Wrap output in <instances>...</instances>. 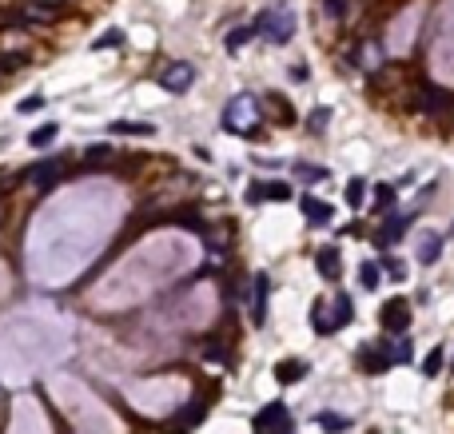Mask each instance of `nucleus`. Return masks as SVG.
Returning <instances> with one entry per match:
<instances>
[{
    "mask_svg": "<svg viewBox=\"0 0 454 434\" xmlns=\"http://www.w3.org/2000/svg\"><path fill=\"white\" fill-rule=\"evenodd\" d=\"M394 367V347L391 343H371L359 347V371L363 374H383Z\"/></svg>",
    "mask_w": 454,
    "mask_h": 434,
    "instance_id": "4",
    "label": "nucleus"
},
{
    "mask_svg": "<svg viewBox=\"0 0 454 434\" xmlns=\"http://www.w3.org/2000/svg\"><path fill=\"white\" fill-rule=\"evenodd\" d=\"M252 28L255 32H263L271 44H291L295 40V12L291 9H267L259 16V21H252Z\"/></svg>",
    "mask_w": 454,
    "mask_h": 434,
    "instance_id": "2",
    "label": "nucleus"
},
{
    "mask_svg": "<svg viewBox=\"0 0 454 434\" xmlns=\"http://www.w3.org/2000/svg\"><path fill=\"white\" fill-rule=\"evenodd\" d=\"M351 319H355V303H351V295H335V303H331V331H343V327H351Z\"/></svg>",
    "mask_w": 454,
    "mask_h": 434,
    "instance_id": "9",
    "label": "nucleus"
},
{
    "mask_svg": "<svg viewBox=\"0 0 454 434\" xmlns=\"http://www.w3.org/2000/svg\"><path fill=\"white\" fill-rule=\"evenodd\" d=\"M311 323H315V331H319V335H331V323H327V307L323 303L311 307Z\"/></svg>",
    "mask_w": 454,
    "mask_h": 434,
    "instance_id": "32",
    "label": "nucleus"
},
{
    "mask_svg": "<svg viewBox=\"0 0 454 434\" xmlns=\"http://www.w3.org/2000/svg\"><path fill=\"white\" fill-rule=\"evenodd\" d=\"M363 195H367V180H363V175H355V180H347V203H351L355 212L363 207Z\"/></svg>",
    "mask_w": 454,
    "mask_h": 434,
    "instance_id": "22",
    "label": "nucleus"
},
{
    "mask_svg": "<svg viewBox=\"0 0 454 434\" xmlns=\"http://www.w3.org/2000/svg\"><path fill=\"white\" fill-rule=\"evenodd\" d=\"M374 207H379V212L394 207V183H379V188H374Z\"/></svg>",
    "mask_w": 454,
    "mask_h": 434,
    "instance_id": "27",
    "label": "nucleus"
},
{
    "mask_svg": "<svg viewBox=\"0 0 454 434\" xmlns=\"http://www.w3.org/2000/svg\"><path fill=\"white\" fill-rule=\"evenodd\" d=\"M223 128L239 131L243 140H259V108L252 104V96H235L223 108Z\"/></svg>",
    "mask_w": 454,
    "mask_h": 434,
    "instance_id": "1",
    "label": "nucleus"
},
{
    "mask_svg": "<svg viewBox=\"0 0 454 434\" xmlns=\"http://www.w3.org/2000/svg\"><path fill=\"white\" fill-rule=\"evenodd\" d=\"M247 203H252V207L267 203V192H263V183H247Z\"/></svg>",
    "mask_w": 454,
    "mask_h": 434,
    "instance_id": "35",
    "label": "nucleus"
},
{
    "mask_svg": "<svg viewBox=\"0 0 454 434\" xmlns=\"http://www.w3.org/2000/svg\"><path fill=\"white\" fill-rule=\"evenodd\" d=\"M156 80H160V88L175 92V96H183V92L195 84V68H192V64H168V68H163Z\"/></svg>",
    "mask_w": 454,
    "mask_h": 434,
    "instance_id": "6",
    "label": "nucleus"
},
{
    "mask_svg": "<svg viewBox=\"0 0 454 434\" xmlns=\"http://www.w3.org/2000/svg\"><path fill=\"white\" fill-rule=\"evenodd\" d=\"M271 104H275V120H279V124H295V112L287 108L283 96H267V108H271Z\"/></svg>",
    "mask_w": 454,
    "mask_h": 434,
    "instance_id": "30",
    "label": "nucleus"
},
{
    "mask_svg": "<svg viewBox=\"0 0 454 434\" xmlns=\"http://www.w3.org/2000/svg\"><path fill=\"white\" fill-rule=\"evenodd\" d=\"M252 36H255V28H252V24H239V28H232V32H227V40H223V48L232 52V56H239V48H243L247 40H252Z\"/></svg>",
    "mask_w": 454,
    "mask_h": 434,
    "instance_id": "18",
    "label": "nucleus"
},
{
    "mask_svg": "<svg viewBox=\"0 0 454 434\" xmlns=\"http://www.w3.org/2000/svg\"><path fill=\"white\" fill-rule=\"evenodd\" d=\"M411 223H414V212H406V215H394V219H391V223H387V227H383V235H379V243H383V247H387V243H399V239H403V235H406V227H411Z\"/></svg>",
    "mask_w": 454,
    "mask_h": 434,
    "instance_id": "11",
    "label": "nucleus"
},
{
    "mask_svg": "<svg viewBox=\"0 0 454 434\" xmlns=\"http://www.w3.org/2000/svg\"><path fill=\"white\" fill-rule=\"evenodd\" d=\"M443 100H446V96H443V92H434V88L431 92H418V104H423V108H431V112H443L446 108Z\"/></svg>",
    "mask_w": 454,
    "mask_h": 434,
    "instance_id": "31",
    "label": "nucleus"
},
{
    "mask_svg": "<svg viewBox=\"0 0 454 434\" xmlns=\"http://www.w3.org/2000/svg\"><path fill=\"white\" fill-rule=\"evenodd\" d=\"M307 76H311V68H307V64H291V80L295 84H307Z\"/></svg>",
    "mask_w": 454,
    "mask_h": 434,
    "instance_id": "37",
    "label": "nucleus"
},
{
    "mask_svg": "<svg viewBox=\"0 0 454 434\" xmlns=\"http://www.w3.org/2000/svg\"><path fill=\"white\" fill-rule=\"evenodd\" d=\"M252 426H255V434H295V418H291V411H287V403L263 406L252 418Z\"/></svg>",
    "mask_w": 454,
    "mask_h": 434,
    "instance_id": "3",
    "label": "nucleus"
},
{
    "mask_svg": "<svg viewBox=\"0 0 454 434\" xmlns=\"http://www.w3.org/2000/svg\"><path fill=\"white\" fill-rule=\"evenodd\" d=\"M52 140H56V124H44V128H36V131L28 136V143H32V148H48Z\"/></svg>",
    "mask_w": 454,
    "mask_h": 434,
    "instance_id": "26",
    "label": "nucleus"
},
{
    "mask_svg": "<svg viewBox=\"0 0 454 434\" xmlns=\"http://www.w3.org/2000/svg\"><path fill=\"white\" fill-rule=\"evenodd\" d=\"M303 374H307V363H303V359H287V363H279V367H275V379H279V386H291V383H299Z\"/></svg>",
    "mask_w": 454,
    "mask_h": 434,
    "instance_id": "13",
    "label": "nucleus"
},
{
    "mask_svg": "<svg viewBox=\"0 0 454 434\" xmlns=\"http://www.w3.org/2000/svg\"><path fill=\"white\" fill-rule=\"evenodd\" d=\"M40 108H44V96H24V100H21L24 116H28V112H40Z\"/></svg>",
    "mask_w": 454,
    "mask_h": 434,
    "instance_id": "36",
    "label": "nucleus"
},
{
    "mask_svg": "<svg viewBox=\"0 0 454 434\" xmlns=\"http://www.w3.org/2000/svg\"><path fill=\"white\" fill-rule=\"evenodd\" d=\"M299 212H303V219H307V223L323 227V223L331 219V203H323V200H315V195L303 192V195H299Z\"/></svg>",
    "mask_w": 454,
    "mask_h": 434,
    "instance_id": "8",
    "label": "nucleus"
},
{
    "mask_svg": "<svg viewBox=\"0 0 454 434\" xmlns=\"http://www.w3.org/2000/svg\"><path fill=\"white\" fill-rule=\"evenodd\" d=\"M267 295H271V279L255 275V291H252V323L255 327H263V319H267Z\"/></svg>",
    "mask_w": 454,
    "mask_h": 434,
    "instance_id": "7",
    "label": "nucleus"
},
{
    "mask_svg": "<svg viewBox=\"0 0 454 434\" xmlns=\"http://www.w3.org/2000/svg\"><path fill=\"white\" fill-rule=\"evenodd\" d=\"M323 12L331 16V21H343L347 16V0H323Z\"/></svg>",
    "mask_w": 454,
    "mask_h": 434,
    "instance_id": "34",
    "label": "nucleus"
},
{
    "mask_svg": "<svg viewBox=\"0 0 454 434\" xmlns=\"http://www.w3.org/2000/svg\"><path fill=\"white\" fill-rule=\"evenodd\" d=\"M315 263H319V275H323L327 283H335L339 275H343V263H339V247H319V251H315Z\"/></svg>",
    "mask_w": 454,
    "mask_h": 434,
    "instance_id": "10",
    "label": "nucleus"
},
{
    "mask_svg": "<svg viewBox=\"0 0 454 434\" xmlns=\"http://www.w3.org/2000/svg\"><path fill=\"white\" fill-rule=\"evenodd\" d=\"M438 371H443V347H431V354L423 359V374H426V379H434Z\"/></svg>",
    "mask_w": 454,
    "mask_h": 434,
    "instance_id": "28",
    "label": "nucleus"
},
{
    "mask_svg": "<svg viewBox=\"0 0 454 434\" xmlns=\"http://www.w3.org/2000/svg\"><path fill=\"white\" fill-rule=\"evenodd\" d=\"M327 120H331V108H315L311 116H307V128H311V131H323Z\"/></svg>",
    "mask_w": 454,
    "mask_h": 434,
    "instance_id": "33",
    "label": "nucleus"
},
{
    "mask_svg": "<svg viewBox=\"0 0 454 434\" xmlns=\"http://www.w3.org/2000/svg\"><path fill=\"white\" fill-rule=\"evenodd\" d=\"M112 136H156V124H140V120H112L108 124Z\"/></svg>",
    "mask_w": 454,
    "mask_h": 434,
    "instance_id": "12",
    "label": "nucleus"
},
{
    "mask_svg": "<svg viewBox=\"0 0 454 434\" xmlns=\"http://www.w3.org/2000/svg\"><path fill=\"white\" fill-rule=\"evenodd\" d=\"M379 271H383V275H391V279H399V283L406 279V267H403V259H394V255L379 259Z\"/></svg>",
    "mask_w": 454,
    "mask_h": 434,
    "instance_id": "25",
    "label": "nucleus"
},
{
    "mask_svg": "<svg viewBox=\"0 0 454 434\" xmlns=\"http://www.w3.org/2000/svg\"><path fill=\"white\" fill-rule=\"evenodd\" d=\"M438 255H443V235H423V243H418V263H438Z\"/></svg>",
    "mask_w": 454,
    "mask_h": 434,
    "instance_id": "16",
    "label": "nucleus"
},
{
    "mask_svg": "<svg viewBox=\"0 0 454 434\" xmlns=\"http://www.w3.org/2000/svg\"><path fill=\"white\" fill-rule=\"evenodd\" d=\"M359 283H363L367 291H374V287L383 283V271H379V263H363V267H359Z\"/></svg>",
    "mask_w": 454,
    "mask_h": 434,
    "instance_id": "24",
    "label": "nucleus"
},
{
    "mask_svg": "<svg viewBox=\"0 0 454 434\" xmlns=\"http://www.w3.org/2000/svg\"><path fill=\"white\" fill-rule=\"evenodd\" d=\"M263 192H267V200H271V203H287V200H291V183H287V180H271V183H263Z\"/></svg>",
    "mask_w": 454,
    "mask_h": 434,
    "instance_id": "23",
    "label": "nucleus"
},
{
    "mask_svg": "<svg viewBox=\"0 0 454 434\" xmlns=\"http://www.w3.org/2000/svg\"><path fill=\"white\" fill-rule=\"evenodd\" d=\"M203 414H207V403H203V398H195V403H188L180 414H175V423H183V430H192Z\"/></svg>",
    "mask_w": 454,
    "mask_h": 434,
    "instance_id": "17",
    "label": "nucleus"
},
{
    "mask_svg": "<svg viewBox=\"0 0 454 434\" xmlns=\"http://www.w3.org/2000/svg\"><path fill=\"white\" fill-rule=\"evenodd\" d=\"M379 323L387 335H406L411 331V303L406 299H387L383 311H379Z\"/></svg>",
    "mask_w": 454,
    "mask_h": 434,
    "instance_id": "5",
    "label": "nucleus"
},
{
    "mask_svg": "<svg viewBox=\"0 0 454 434\" xmlns=\"http://www.w3.org/2000/svg\"><path fill=\"white\" fill-rule=\"evenodd\" d=\"M295 175H299L303 183H323L331 172H327V168H319V163H295Z\"/></svg>",
    "mask_w": 454,
    "mask_h": 434,
    "instance_id": "20",
    "label": "nucleus"
},
{
    "mask_svg": "<svg viewBox=\"0 0 454 434\" xmlns=\"http://www.w3.org/2000/svg\"><path fill=\"white\" fill-rule=\"evenodd\" d=\"M120 44H124V32H120V28H108L100 40H92V48L104 52V48H120Z\"/></svg>",
    "mask_w": 454,
    "mask_h": 434,
    "instance_id": "29",
    "label": "nucleus"
},
{
    "mask_svg": "<svg viewBox=\"0 0 454 434\" xmlns=\"http://www.w3.org/2000/svg\"><path fill=\"white\" fill-rule=\"evenodd\" d=\"M24 64H28V52H0V76H12Z\"/></svg>",
    "mask_w": 454,
    "mask_h": 434,
    "instance_id": "21",
    "label": "nucleus"
},
{
    "mask_svg": "<svg viewBox=\"0 0 454 434\" xmlns=\"http://www.w3.org/2000/svg\"><path fill=\"white\" fill-rule=\"evenodd\" d=\"M56 175H60V163H56V160H48V163H32L28 180L36 183V188H48V183H56Z\"/></svg>",
    "mask_w": 454,
    "mask_h": 434,
    "instance_id": "14",
    "label": "nucleus"
},
{
    "mask_svg": "<svg viewBox=\"0 0 454 434\" xmlns=\"http://www.w3.org/2000/svg\"><path fill=\"white\" fill-rule=\"evenodd\" d=\"M315 423H319V430H327V434H347L351 430V418H347V414H335V411H323Z\"/></svg>",
    "mask_w": 454,
    "mask_h": 434,
    "instance_id": "15",
    "label": "nucleus"
},
{
    "mask_svg": "<svg viewBox=\"0 0 454 434\" xmlns=\"http://www.w3.org/2000/svg\"><path fill=\"white\" fill-rule=\"evenodd\" d=\"M112 143H92V148H84V168H96V163H112Z\"/></svg>",
    "mask_w": 454,
    "mask_h": 434,
    "instance_id": "19",
    "label": "nucleus"
}]
</instances>
